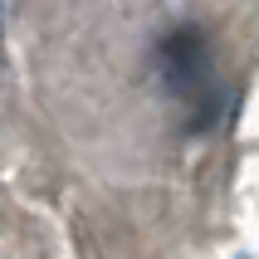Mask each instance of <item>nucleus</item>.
Here are the masks:
<instances>
[{
  "mask_svg": "<svg viewBox=\"0 0 259 259\" xmlns=\"http://www.w3.org/2000/svg\"><path fill=\"white\" fill-rule=\"evenodd\" d=\"M152 69H157V83L166 88V98L186 113L191 132H205L225 117V78H220V59L215 44L201 25H171L152 49Z\"/></svg>",
  "mask_w": 259,
  "mask_h": 259,
  "instance_id": "obj_1",
  "label": "nucleus"
}]
</instances>
